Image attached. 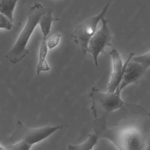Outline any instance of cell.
Returning a JSON list of instances; mask_svg holds the SVG:
<instances>
[{"label": "cell", "instance_id": "cell-1", "mask_svg": "<svg viewBox=\"0 0 150 150\" xmlns=\"http://www.w3.org/2000/svg\"><path fill=\"white\" fill-rule=\"evenodd\" d=\"M119 110V115L110 114L116 118V125L107 127L100 139H107L119 150L150 149V112L139 105L126 103Z\"/></svg>", "mask_w": 150, "mask_h": 150}, {"label": "cell", "instance_id": "cell-2", "mask_svg": "<svg viewBox=\"0 0 150 150\" xmlns=\"http://www.w3.org/2000/svg\"><path fill=\"white\" fill-rule=\"evenodd\" d=\"M122 91L118 87L112 93H102L95 87L92 88L88 96L92 99L91 110L95 119L94 129H105L110 115L124 106L125 103L121 97Z\"/></svg>", "mask_w": 150, "mask_h": 150}, {"label": "cell", "instance_id": "cell-3", "mask_svg": "<svg viewBox=\"0 0 150 150\" xmlns=\"http://www.w3.org/2000/svg\"><path fill=\"white\" fill-rule=\"evenodd\" d=\"M47 11L48 9L40 3H35L30 8L24 28L12 49L6 55V58L11 63L16 64L29 54V51L26 49L28 42L40 19Z\"/></svg>", "mask_w": 150, "mask_h": 150}, {"label": "cell", "instance_id": "cell-4", "mask_svg": "<svg viewBox=\"0 0 150 150\" xmlns=\"http://www.w3.org/2000/svg\"><path fill=\"white\" fill-rule=\"evenodd\" d=\"M63 125H50L30 129L25 127L21 121L16 123V129L9 138L11 145L7 150H29L31 146L50 137L54 132L64 128Z\"/></svg>", "mask_w": 150, "mask_h": 150}, {"label": "cell", "instance_id": "cell-5", "mask_svg": "<svg viewBox=\"0 0 150 150\" xmlns=\"http://www.w3.org/2000/svg\"><path fill=\"white\" fill-rule=\"evenodd\" d=\"M110 6V3L107 4L99 14L89 17L78 25L71 35L74 42L80 46L85 56L88 52L89 41L96 32L98 23L106 16Z\"/></svg>", "mask_w": 150, "mask_h": 150}, {"label": "cell", "instance_id": "cell-6", "mask_svg": "<svg viewBox=\"0 0 150 150\" xmlns=\"http://www.w3.org/2000/svg\"><path fill=\"white\" fill-rule=\"evenodd\" d=\"M101 28L95 33L89 41L88 52L92 54L96 66L97 67L98 58L101 53H103L105 48L111 45L112 37L108 23V21L103 18L101 20Z\"/></svg>", "mask_w": 150, "mask_h": 150}, {"label": "cell", "instance_id": "cell-7", "mask_svg": "<svg viewBox=\"0 0 150 150\" xmlns=\"http://www.w3.org/2000/svg\"><path fill=\"white\" fill-rule=\"evenodd\" d=\"M110 55L112 59L113 70L107 92L112 93L116 90L121 83L128 63L135 55V53H131L124 64L123 63L121 55L116 49H113L110 52Z\"/></svg>", "mask_w": 150, "mask_h": 150}, {"label": "cell", "instance_id": "cell-8", "mask_svg": "<svg viewBox=\"0 0 150 150\" xmlns=\"http://www.w3.org/2000/svg\"><path fill=\"white\" fill-rule=\"evenodd\" d=\"M145 72L135 61L130 60L125 69L121 83L118 87L122 90L127 86L133 83H138Z\"/></svg>", "mask_w": 150, "mask_h": 150}, {"label": "cell", "instance_id": "cell-9", "mask_svg": "<svg viewBox=\"0 0 150 150\" xmlns=\"http://www.w3.org/2000/svg\"><path fill=\"white\" fill-rule=\"evenodd\" d=\"M53 11L52 9H48L47 13L42 16L38 24L41 28L42 33L43 39L46 40L47 36L50 32L52 22L59 21V18H53L52 16Z\"/></svg>", "mask_w": 150, "mask_h": 150}, {"label": "cell", "instance_id": "cell-10", "mask_svg": "<svg viewBox=\"0 0 150 150\" xmlns=\"http://www.w3.org/2000/svg\"><path fill=\"white\" fill-rule=\"evenodd\" d=\"M48 47L46 40L43 39L40 45L39 52V61L37 66V73L38 75L42 71H50L49 64L46 60V57L48 53Z\"/></svg>", "mask_w": 150, "mask_h": 150}, {"label": "cell", "instance_id": "cell-11", "mask_svg": "<svg viewBox=\"0 0 150 150\" xmlns=\"http://www.w3.org/2000/svg\"><path fill=\"white\" fill-rule=\"evenodd\" d=\"M18 0H1V13L13 22V12Z\"/></svg>", "mask_w": 150, "mask_h": 150}, {"label": "cell", "instance_id": "cell-12", "mask_svg": "<svg viewBox=\"0 0 150 150\" xmlns=\"http://www.w3.org/2000/svg\"><path fill=\"white\" fill-rule=\"evenodd\" d=\"M99 139V137L95 133L89 134L88 138L83 144L79 145H69L68 149L69 150H92Z\"/></svg>", "mask_w": 150, "mask_h": 150}, {"label": "cell", "instance_id": "cell-13", "mask_svg": "<svg viewBox=\"0 0 150 150\" xmlns=\"http://www.w3.org/2000/svg\"><path fill=\"white\" fill-rule=\"evenodd\" d=\"M133 61L137 62L145 72L150 67V51L144 55L132 58Z\"/></svg>", "mask_w": 150, "mask_h": 150}, {"label": "cell", "instance_id": "cell-14", "mask_svg": "<svg viewBox=\"0 0 150 150\" xmlns=\"http://www.w3.org/2000/svg\"><path fill=\"white\" fill-rule=\"evenodd\" d=\"M13 27V22L7 16L2 14L0 15V28L7 30H11Z\"/></svg>", "mask_w": 150, "mask_h": 150}, {"label": "cell", "instance_id": "cell-15", "mask_svg": "<svg viewBox=\"0 0 150 150\" xmlns=\"http://www.w3.org/2000/svg\"><path fill=\"white\" fill-rule=\"evenodd\" d=\"M61 36V34L58 33L51 37L47 42L48 48L52 49L56 47L58 45Z\"/></svg>", "mask_w": 150, "mask_h": 150}]
</instances>
